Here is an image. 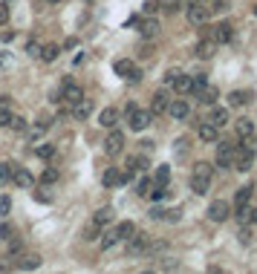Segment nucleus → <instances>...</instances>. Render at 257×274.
Segmentation results:
<instances>
[{
	"label": "nucleus",
	"mask_w": 257,
	"mask_h": 274,
	"mask_svg": "<svg viewBox=\"0 0 257 274\" xmlns=\"http://www.w3.org/2000/svg\"><path fill=\"white\" fill-rule=\"evenodd\" d=\"M249 222H255V225H257V208H252V213H249Z\"/></svg>",
	"instance_id": "obj_53"
},
{
	"label": "nucleus",
	"mask_w": 257,
	"mask_h": 274,
	"mask_svg": "<svg viewBox=\"0 0 257 274\" xmlns=\"http://www.w3.org/2000/svg\"><path fill=\"white\" fill-rule=\"evenodd\" d=\"M237 142H220L217 145V168H234V156H237Z\"/></svg>",
	"instance_id": "obj_2"
},
{
	"label": "nucleus",
	"mask_w": 257,
	"mask_h": 274,
	"mask_svg": "<svg viewBox=\"0 0 257 274\" xmlns=\"http://www.w3.org/2000/svg\"><path fill=\"white\" fill-rule=\"evenodd\" d=\"M26 55H41V43L38 41H29L26 43Z\"/></svg>",
	"instance_id": "obj_47"
},
{
	"label": "nucleus",
	"mask_w": 257,
	"mask_h": 274,
	"mask_svg": "<svg viewBox=\"0 0 257 274\" xmlns=\"http://www.w3.org/2000/svg\"><path fill=\"white\" fill-rule=\"evenodd\" d=\"M208 122L214 124V127H225V124H228V110L211 104V116H208Z\"/></svg>",
	"instance_id": "obj_22"
},
{
	"label": "nucleus",
	"mask_w": 257,
	"mask_h": 274,
	"mask_svg": "<svg viewBox=\"0 0 257 274\" xmlns=\"http://www.w3.org/2000/svg\"><path fill=\"white\" fill-rule=\"evenodd\" d=\"M208 9H211V12H217V15H225V12H228V0H214Z\"/></svg>",
	"instance_id": "obj_43"
},
{
	"label": "nucleus",
	"mask_w": 257,
	"mask_h": 274,
	"mask_svg": "<svg viewBox=\"0 0 257 274\" xmlns=\"http://www.w3.org/2000/svg\"><path fill=\"white\" fill-rule=\"evenodd\" d=\"M205 84H208V78H205L202 72H199V75H193V92H199L202 87H205Z\"/></svg>",
	"instance_id": "obj_45"
},
{
	"label": "nucleus",
	"mask_w": 257,
	"mask_h": 274,
	"mask_svg": "<svg viewBox=\"0 0 257 274\" xmlns=\"http://www.w3.org/2000/svg\"><path fill=\"white\" fill-rule=\"evenodd\" d=\"M255 15H257V3H255Z\"/></svg>",
	"instance_id": "obj_56"
},
{
	"label": "nucleus",
	"mask_w": 257,
	"mask_h": 274,
	"mask_svg": "<svg viewBox=\"0 0 257 274\" xmlns=\"http://www.w3.org/2000/svg\"><path fill=\"white\" fill-rule=\"evenodd\" d=\"M61 101H64L66 107H72V104H78V101H81V98H84V92H81V87H78V84H72V81H69V78H64V87H61Z\"/></svg>",
	"instance_id": "obj_6"
},
{
	"label": "nucleus",
	"mask_w": 257,
	"mask_h": 274,
	"mask_svg": "<svg viewBox=\"0 0 257 274\" xmlns=\"http://www.w3.org/2000/svg\"><path fill=\"white\" fill-rule=\"evenodd\" d=\"M159 3H162V9H165L168 15H173V12L182 6V0H159Z\"/></svg>",
	"instance_id": "obj_42"
},
{
	"label": "nucleus",
	"mask_w": 257,
	"mask_h": 274,
	"mask_svg": "<svg viewBox=\"0 0 257 274\" xmlns=\"http://www.w3.org/2000/svg\"><path fill=\"white\" fill-rule=\"evenodd\" d=\"M234 133H237L240 139H252V133H255L252 119H237V122H234Z\"/></svg>",
	"instance_id": "obj_18"
},
{
	"label": "nucleus",
	"mask_w": 257,
	"mask_h": 274,
	"mask_svg": "<svg viewBox=\"0 0 257 274\" xmlns=\"http://www.w3.org/2000/svg\"><path fill=\"white\" fill-rule=\"evenodd\" d=\"M191 190L196 196H205L211 190V179H199V176H191Z\"/></svg>",
	"instance_id": "obj_27"
},
{
	"label": "nucleus",
	"mask_w": 257,
	"mask_h": 274,
	"mask_svg": "<svg viewBox=\"0 0 257 274\" xmlns=\"http://www.w3.org/2000/svg\"><path fill=\"white\" fill-rule=\"evenodd\" d=\"M12 179H15V185H18V188H32V185H35V176L26 170V168H15Z\"/></svg>",
	"instance_id": "obj_15"
},
{
	"label": "nucleus",
	"mask_w": 257,
	"mask_h": 274,
	"mask_svg": "<svg viewBox=\"0 0 257 274\" xmlns=\"http://www.w3.org/2000/svg\"><path fill=\"white\" fill-rule=\"evenodd\" d=\"M228 213H231V205H228L225 199H214V202L208 205V219H211V222H225Z\"/></svg>",
	"instance_id": "obj_7"
},
{
	"label": "nucleus",
	"mask_w": 257,
	"mask_h": 274,
	"mask_svg": "<svg viewBox=\"0 0 257 274\" xmlns=\"http://www.w3.org/2000/svg\"><path fill=\"white\" fill-rule=\"evenodd\" d=\"M246 101H249V92H240V90L228 92V107H243Z\"/></svg>",
	"instance_id": "obj_31"
},
{
	"label": "nucleus",
	"mask_w": 257,
	"mask_h": 274,
	"mask_svg": "<svg viewBox=\"0 0 257 274\" xmlns=\"http://www.w3.org/2000/svg\"><path fill=\"white\" fill-rule=\"evenodd\" d=\"M12 234H15V228H12L9 222H0V240H3V243H9V240H12Z\"/></svg>",
	"instance_id": "obj_40"
},
{
	"label": "nucleus",
	"mask_w": 257,
	"mask_h": 274,
	"mask_svg": "<svg viewBox=\"0 0 257 274\" xmlns=\"http://www.w3.org/2000/svg\"><path fill=\"white\" fill-rule=\"evenodd\" d=\"M182 3H185V0H182ZM188 3H191V0H188Z\"/></svg>",
	"instance_id": "obj_58"
},
{
	"label": "nucleus",
	"mask_w": 257,
	"mask_h": 274,
	"mask_svg": "<svg viewBox=\"0 0 257 274\" xmlns=\"http://www.w3.org/2000/svg\"><path fill=\"white\" fill-rule=\"evenodd\" d=\"M196 55H199L202 61L214 58V55H217V41H214V38H202V41H199V46H196Z\"/></svg>",
	"instance_id": "obj_11"
},
{
	"label": "nucleus",
	"mask_w": 257,
	"mask_h": 274,
	"mask_svg": "<svg viewBox=\"0 0 257 274\" xmlns=\"http://www.w3.org/2000/svg\"><path fill=\"white\" fill-rule=\"evenodd\" d=\"M148 245H150V234H133L130 237V245H128V254L130 257H139V254H148Z\"/></svg>",
	"instance_id": "obj_8"
},
{
	"label": "nucleus",
	"mask_w": 257,
	"mask_h": 274,
	"mask_svg": "<svg viewBox=\"0 0 257 274\" xmlns=\"http://www.w3.org/2000/svg\"><path fill=\"white\" fill-rule=\"evenodd\" d=\"M168 113L176 119V122H185L188 116H191V104L185 101V98H176V101H171V107H168Z\"/></svg>",
	"instance_id": "obj_9"
},
{
	"label": "nucleus",
	"mask_w": 257,
	"mask_h": 274,
	"mask_svg": "<svg viewBox=\"0 0 257 274\" xmlns=\"http://www.w3.org/2000/svg\"><path fill=\"white\" fill-rule=\"evenodd\" d=\"M12 173H15V165H9V162H0V185H6L12 179Z\"/></svg>",
	"instance_id": "obj_33"
},
{
	"label": "nucleus",
	"mask_w": 257,
	"mask_h": 274,
	"mask_svg": "<svg viewBox=\"0 0 257 274\" xmlns=\"http://www.w3.org/2000/svg\"><path fill=\"white\" fill-rule=\"evenodd\" d=\"M9 122H12V110L0 107V127H9Z\"/></svg>",
	"instance_id": "obj_44"
},
{
	"label": "nucleus",
	"mask_w": 257,
	"mask_h": 274,
	"mask_svg": "<svg viewBox=\"0 0 257 274\" xmlns=\"http://www.w3.org/2000/svg\"><path fill=\"white\" fill-rule=\"evenodd\" d=\"M101 182L107 185V188H116V185H125V173H122L119 168H107V170H104V176H101Z\"/></svg>",
	"instance_id": "obj_14"
},
{
	"label": "nucleus",
	"mask_w": 257,
	"mask_h": 274,
	"mask_svg": "<svg viewBox=\"0 0 257 274\" xmlns=\"http://www.w3.org/2000/svg\"><path fill=\"white\" fill-rule=\"evenodd\" d=\"M133 69H136V63L128 61V58H119V61L113 63V72H116V75H122V78H130V75H133Z\"/></svg>",
	"instance_id": "obj_21"
},
{
	"label": "nucleus",
	"mask_w": 257,
	"mask_h": 274,
	"mask_svg": "<svg viewBox=\"0 0 257 274\" xmlns=\"http://www.w3.org/2000/svg\"><path fill=\"white\" fill-rule=\"evenodd\" d=\"M159 29H162L159 21H156V18H150V15L139 23V35H142V38H148V41H153V38L159 35Z\"/></svg>",
	"instance_id": "obj_10"
},
{
	"label": "nucleus",
	"mask_w": 257,
	"mask_h": 274,
	"mask_svg": "<svg viewBox=\"0 0 257 274\" xmlns=\"http://www.w3.org/2000/svg\"><path fill=\"white\" fill-rule=\"evenodd\" d=\"M234 168H237L240 173H249V170L255 168V153L249 150L246 145H240V148H237V156H234Z\"/></svg>",
	"instance_id": "obj_4"
},
{
	"label": "nucleus",
	"mask_w": 257,
	"mask_h": 274,
	"mask_svg": "<svg viewBox=\"0 0 257 274\" xmlns=\"http://www.w3.org/2000/svg\"><path fill=\"white\" fill-rule=\"evenodd\" d=\"M58 55H61V46H58V43H46V46H41V55H38V58L46 61V63H52Z\"/></svg>",
	"instance_id": "obj_23"
},
{
	"label": "nucleus",
	"mask_w": 257,
	"mask_h": 274,
	"mask_svg": "<svg viewBox=\"0 0 257 274\" xmlns=\"http://www.w3.org/2000/svg\"><path fill=\"white\" fill-rule=\"evenodd\" d=\"M41 182H43V185L58 182V170H55V168H43V173H41Z\"/></svg>",
	"instance_id": "obj_37"
},
{
	"label": "nucleus",
	"mask_w": 257,
	"mask_h": 274,
	"mask_svg": "<svg viewBox=\"0 0 257 274\" xmlns=\"http://www.w3.org/2000/svg\"><path fill=\"white\" fill-rule=\"evenodd\" d=\"M0 63H6V55H0Z\"/></svg>",
	"instance_id": "obj_55"
},
{
	"label": "nucleus",
	"mask_w": 257,
	"mask_h": 274,
	"mask_svg": "<svg viewBox=\"0 0 257 274\" xmlns=\"http://www.w3.org/2000/svg\"><path fill=\"white\" fill-rule=\"evenodd\" d=\"M69 113H72L75 119H87V116L93 113V101H90V98H81L78 104H72V107H69Z\"/></svg>",
	"instance_id": "obj_17"
},
{
	"label": "nucleus",
	"mask_w": 257,
	"mask_h": 274,
	"mask_svg": "<svg viewBox=\"0 0 257 274\" xmlns=\"http://www.w3.org/2000/svg\"><path fill=\"white\" fill-rule=\"evenodd\" d=\"M38 156H41V159H49V156H52V153H55V145H49V142H43V145H41V148H38Z\"/></svg>",
	"instance_id": "obj_41"
},
{
	"label": "nucleus",
	"mask_w": 257,
	"mask_h": 274,
	"mask_svg": "<svg viewBox=\"0 0 257 274\" xmlns=\"http://www.w3.org/2000/svg\"><path fill=\"white\" fill-rule=\"evenodd\" d=\"M128 124H130V130H136V133H142V130H148L150 127V119H153V113L150 110H142L136 101H130L128 104Z\"/></svg>",
	"instance_id": "obj_1"
},
{
	"label": "nucleus",
	"mask_w": 257,
	"mask_h": 274,
	"mask_svg": "<svg viewBox=\"0 0 257 274\" xmlns=\"http://www.w3.org/2000/svg\"><path fill=\"white\" fill-rule=\"evenodd\" d=\"M193 176H199V179H211V176H214V168H211L208 162H196V165H193Z\"/></svg>",
	"instance_id": "obj_29"
},
{
	"label": "nucleus",
	"mask_w": 257,
	"mask_h": 274,
	"mask_svg": "<svg viewBox=\"0 0 257 274\" xmlns=\"http://www.w3.org/2000/svg\"><path fill=\"white\" fill-rule=\"evenodd\" d=\"M6 21H9V6L0 3V23H6Z\"/></svg>",
	"instance_id": "obj_50"
},
{
	"label": "nucleus",
	"mask_w": 257,
	"mask_h": 274,
	"mask_svg": "<svg viewBox=\"0 0 257 274\" xmlns=\"http://www.w3.org/2000/svg\"><path fill=\"white\" fill-rule=\"evenodd\" d=\"M18 269H23V272L41 269V257H38V254H23V257H21V263H18Z\"/></svg>",
	"instance_id": "obj_26"
},
{
	"label": "nucleus",
	"mask_w": 257,
	"mask_h": 274,
	"mask_svg": "<svg viewBox=\"0 0 257 274\" xmlns=\"http://www.w3.org/2000/svg\"><path fill=\"white\" fill-rule=\"evenodd\" d=\"M142 9H145V15H153V12H156L159 6H156V0H148V3L142 6Z\"/></svg>",
	"instance_id": "obj_49"
},
{
	"label": "nucleus",
	"mask_w": 257,
	"mask_h": 274,
	"mask_svg": "<svg viewBox=\"0 0 257 274\" xmlns=\"http://www.w3.org/2000/svg\"><path fill=\"white\" fill-rule=\"evenodd\" d=\"M173 87H176V92H179V95H188V92H193V78H191V75H182V72H179V78L173 81Z\"/></svg>",
	"instance_id": "obj_24"
},
{
	"label": "nucleus",
	"mask_w": 257,
	"mask_h": 274,
	"mask_svg": "<svg viewBox=\"0 0 257 274\" xmlns=\"http://www.w3.org/2000/svg\"><path fill=\"white\" fill-rule=\"evenodd\" d=\"M179 78V69H171V72H165V87H173V81Z\"/></svg>",
	"instance_id": "obj_46"
},
{
	"label": "nucleus",
	"mask_w": 257,
	"mask_h": 274,
	"mask_svg": "<svg viewBox=\"0 0 257 274\" xmlns=\"http://www.w3.org/2000/svg\"><path fill=\"white\" fill-rule=\"evenodd\" d=\"M217 95H220V92H217V87H208V84H205V87L199 90V101L211 107V104H217Z\"/></svg>",
	"instance_id": "obj_28"
},
{
	"label": "nucleus",
	"mask_w": 257,
	"mask_h": 274,
	"mask_svg": "<svg viewBox=\"0 0 257 274\" xmlns=\"http://www.w3.org/2000/svg\"><path fill=\"white\" fill-rule=\"evenodd\" d=\"M150 188H153L150 179H148V176H142V179L136 182V193H139V196H148V193H150Z\"/></svg>",
	"instance_id": "obj_39"
},
{
	"label": "nucleus",
	"mask_w": 257,
	"mask_h": 274,
	"mask_svg": "<svg viewBox=\"0 0 257 274\" xmlns=\"http://www.w3.org/2000/svg\"><path fill=\"white\" fill-rule=\"evenodd\" d=\"M122 150H125V133L116 130V127H110V133H107V139H104V153H107V156H119Z\"/></svg>",
	"instance_id": "obj_3"
},
{
	"label": "nucleus",
	"mask_w": 257,
	"mask_h": 274,
	"mask_svg": "<svg viewBox=\"0 0 257 274\" xmlns=\"http://www.w3.org/2000/svg\"><path fill=\"white\" fill-rule=\"evenodd\" d=\"M9 127H12V130H18V133H26V127H29V122H26L23 116H12V122H9Z\"/></svg>",
	"instance_id": "obj_36"
},
{
	"label": "nucleus",
	"mask_w": 257,
	"mask_h": 274,
	"mask_svg": "<svg viewBox=\"0 0 257 274\" xmlns=\"http://www.w3.org/2000/svg\"><path fill=\"white\" fill-rule=\"evenodd\" d=\"M171 182V168L168 165H159L156 168V185H168Z\"/></svg>",
	"instance_id": "obj_34"
},
{
	"label": "nucleus",
	"mask_w": 257,
	"mask_h": 274,
	"mask_svg": "<svg viewBox=\"0 0 257 274\" xmlns=\"http://www.w3.org/2000/svg\"><path fill=\"white\" fill-rule=\"evenodd\" d=\"M217 133H220V127H214L211 122L199 124V139H202L205 145H211V142H217Z\"/></svg>",
	"instance_id": "obj_20"
},
{
	"label": "nucleus",
	"mask_w": 257,
	"mask_h": 274,
	"mask_svg": "<svg viewBox=\"0 0 257 274\" xmlns=\"http://www.w3.org/2000/svg\"><path fill=\"white\" fill-rule=\"evenodd\" d=\"M185 145H188V139H179L176 142V153H185Z\"/></svg>",
	"instance_id": "obj_51"
},
{
	"label": "nucleus",
	"mask_w": 257,
	"mask_h": 274,
	"mask_svg": "<svg viewBox=\"0 0 257 274\" xmlns=\"http://www.w3.org/2000/svg\"><path fill=\"white\" fill-rule=\"evenodd\" d=\"M116 243H119V234H116V228H113V231H107V234L101 237V248H104V251H107V248H113Z\"/></svg>",
	"instance_id": "obj_35"
},
{
	"label": "nucleus",
	"mask_w": 257,
	"mask_h": 274,
	"mask_svg": "<svg viewBox=\"0 0 257 274\" xmlns=\"http://www.w3.org/2000/svg\"><path fill=\"white\" fill-rule=\"evenodd\" d=\"M145 168H148V153H145V156H142V153H139V156H130L128 165H125V170H128L130 176L139 173V170H145Z\"/></svg>",
	"instance_id": "obj_16"
},
{
	"label": "nucleus",
	"mask_w": 257,
	"mask_h": 274,
	"mask_svg": "<svg viewBox=\"0 0 257 274\" xmlns=\"http://www.w3.org/2000/svg\"><path fill=\"white\" fill-rule=\"evenodd\" d=\"M93 219H96L98 225H107V222L113 219V211H110V208H98V211H96V216H93Z\"/></svg>",
	"instance_id": "obj_38"
},
{
	"label": "nucleus",
	"mask_w": 257,
	"mask_h": 274,
	"mask_svg": "<svg viewBox=\"0 0 257 274\" xmlns=\"http://www.w3.org/2000/svg\"><path fill=\"white\" fill-rule=\"evenodd\" d=\"M231 35H234V26H231V23H217V26H214V41H217V43H228Z\"/></svg>",
	"instance_id": "obj_19"
},
{
	"label": "nucleus",
	"mask_w": 257,
	"mask_h": 274,
	"mask_svg": "<svg viewBox=\"0 0 257 274\" xmlns=\"http://www.w3.org/2000/svg\"><path fill=\"white\" fill-rule=\"evenodd\" d=\"M52 3H58V0H52Z\"/></svg>",
	"instance_id": "obj_57"
},
{
	"label": "nucleus",
	"mask_w": 257,
	"mask_h": 274,
	"mask_svg": "<svg viewBox=\"0 0 257 274\" xmlns=\"http://www.w3.org/2000/svg\"><path fill=\"white\" fill-rule=\"evenodd\" d=\"M9 104H12V98H9V95L3 92V95H0V107H9Z\"/></svg>",
	"instance_id": "obj_52"
},
{
	"label": "nucleus",
	"mask_w": 257,
	"mask_h": 274,
	"mask_svg": "<svg viewBox=\"0 0 257 274\" xmlns=\"http://www.w3.org/2000/svg\"><path fill=\"white\" fill-rule=\"evenodd\" d=\"M249 199H252V188L246 185V188H240V190L234 193V208H243V205H249Z\"/></svg>",
	"instance_id": "obj_30"
},
{
	"label": "nucleus",
	"mask_w": 257,
	"mask_h": 274,
	"mask_svg": "<svg viewBox=\"0 0 257 274\" xmlns=\"http://www.w3.org/2000/svg\"><path fill=\"white\" fill-rule=\"evenodd\" d=\"M81 237H84L87 243H93L96 237H101V225H98L96 219H90V222L84 225V231H81Z\"/></svg>",
	"instance_id": "obj_25"
},
{
	"label": "nucleus",
	"mask_w": 257,
	"mask_h": 274,
	"mask_svg": "<svg viewBox=\"0 0 257 274\" xmlns=\"http://www.w3.org/2000/svg\"><path fill=\"white\" fill-rule=\"evenodd\" d=\"M98 124H101V127H107V130H110V127H116V124H119V110H116V107H104V110H101V116H98Z\"/></svg>",
	"instance_id": "obj_13"
},
{
	"label": "nucleus",
	"mask_w": 257,
	"mask_h": 274,
	"mask_svg": "<svg viewBox=\"0 0 257 274\" xmlns=\"http://www.w3.org/2000/svg\"><path fill=\"white\" fill-rule=\"evenodd\" d=\"M116 234H119V240H130V237L136 234V225H133V222H119V225H116Z\"/></svg>",
	"instance_id": "obj_32"
},
{
	"label": "nucleus",
	"mask_w": 257,
	"mask_h": 274,
	"mask_svg": "<svg viewBox=\"0 0 257 274\" xmlns=\"http://www.w3.org/2000/svg\"><path fill=\"white\" fill-rule=\"evenodd\" d=\"M199 3H205V6H211V3H214V0H199Z\"/></svg>",
	"instance_id": "obj_54"
},
{
	"label": "nucleus",
	"mask_w": 257,
	"mask_h": 274,
	"mask_svg": "<svg viewBox=\"0 0 257 274\" xmlns=\"http://www.w3.org/2000/svg\"><path fill=\"white\" fill-rule=\"evenodd\" d=\"M208 15H211V9H208L205 3H199V0H191V3H188V21H191V23L202 26V23L208 21Z\"/></svg>",
	"instance_id": "obj_5"
},
{
	"label": "nucleus",
	"mask_w": 257,
	"mask_h": 274,
	"mask_svg": "<svg viewBox=\"0 0 257 274\" xmlns=\"http://www.w3.org/2000/svg\"><path fill=\"white\" fill-rule=\"evenodd\" d=\"M168 107H171V101H168V95L159 90L156 95H153V101H150V113H153V116H165Z\"/></svg>",
	"instance_id": "obj_12"
},
{
	"label": "nucleus",
	"mask_w": 257,
	"mask_h": 274,
	"mask_svg": "<svg viewBox=\"0 0 257 274\" xmlns=\"http://www.w3.org/2000/svg\"><path fill=\"white\" fill-rule=\"evenodd\" d=\"M9 208H12V199H9V196H3V199H0V213L6 216V213H9Z\"/></svg>",
	"instance_id": "obj_48"
}]
</instances>
